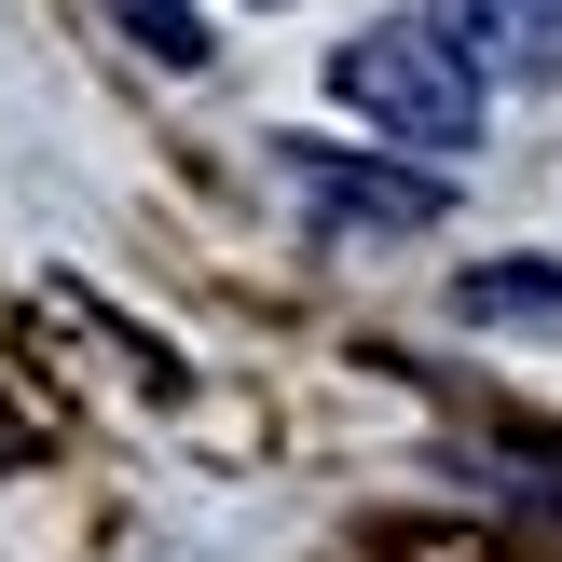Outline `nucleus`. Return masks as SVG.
Wrapping results in <instances>:
<instances>
[{"instance_id": "obj_1", "label": "nucleus", "mask_w": 562, "mask_h": 562, "mask_svg": "<svg viewBox=\"0 0 562 562\" xmlns=\"http://www.w3.org/2000/svg\"><path fill=\"white\" fill-rule=\"evenodd\" d=\"M329 97L371 137H398V151H467V137H481V69H467L426 14H371L329 55Z\"/></svg>"}, {"instance_id": "obj_2", "label": "nucleus", "mask_w": 562, "mask_h": 562, "mask_svg": "<svg viewBox=\"0 0 562 562\" xmlns=\"http://www.w3.org/2000/svg\"><path fill=\"white\" fill-rule=\"evenodd\" d=\"M426 27L481 82H562V0H426Z\"/></svg>"}, {"instance_id": "obj_3", "label": "nucleus", "mask_w": 562, "mask_h": 562, "mask_svg": "<svg viewBox=\"0 0 562 562\" xmlns=\"http://www.w3.org/2000/svg\"><path fill=\"white\" fill-rule=\"evenodd\" d=\"M289 192H302L316 220H371V234H412V220H439V179H384V165L316 151V137H289Z\"/></svg>"}, {"instance_id": "obj_4", "label": "nucleus", "mask_w": 562, "mask_h": 562, "mask_svg": "<svg viewBox=\"0 0 562 562\" xmlns=\"http://www.w3.org/2000/svg\"><path fill=\"white\" fill-rule=\"evenodd\" d=\"M467 316H562L549 274H467Z\"/></svg>"}]
</instances>
